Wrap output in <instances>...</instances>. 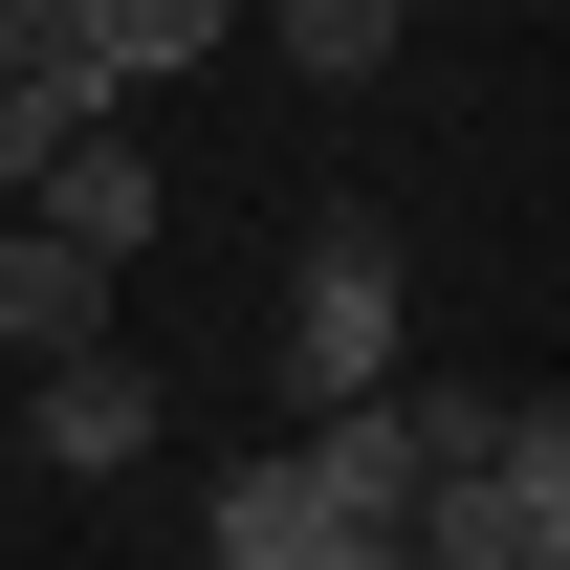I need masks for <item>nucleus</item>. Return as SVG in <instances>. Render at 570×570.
Returning <instances> with one entry per match:
<instances>
[{"instance_id": "39448f33", "label": "nucleus", "mask_w": 570, "mask_h": 570, "mask_svg": "<svg viewBox=\"0 0 570 570\" xmlns=\"http://www.w3.org/2000/svg\"><path fill=\"white\" fill-rule=\"evenodd\" d=\"M88 110H110V88H88L67 0H0V198H22V176H45V154H67Z\"/></svg>"}, {"instance_id": "f03ea898", "label": "nucleus", "mask_w": 570, "mask_h": 570, "mask_svg": "<svg viewBox=\"0 0 570 570\" xmlns=\"http://www.w3.org/2000/svg\"><path fill=\"white\" fill-rule=\"evenodd\" d=\"M395 307H417V264H395V219H330V242L285 264V395H307V417H352V395H395Z\"/></svg>"}, {"instance_id": "f257e3e1", "label": "nucleus", "mask_w": 570, "mask_h": 570, "mask_svg": "<svg viewBox=\"0 0 570 570\" xmlns=\"http://www.w3.org/2000/svg\"><path fill=\"white\" fill-rule=\"evenodd\" d=\"M395 549L417 570H570V439H549V395H527L483 461H439V483L395 504Z\"/></svg>"}, {"instance_id": "6e6552de", "label": "nucleus", "mask_w": 570, "mask_h": 570, "mask_svg": "<svg viewBox=\"0 0 570 570\" xmlns=\"http://www.w3.org/2000/svg\"><path fill=\"white\" fill-rule=\"evenodd\" d=\"M0 352H22V373H45V352H110V264L45 242V219H0Z\"/></svg>"}, {"instance_id": "423d86ee", "label": "nucleus", "mask_w": 570, "mask_h": 570, "mask_svg": "<svg viewBox=\"0 0 570 570\" xmlns=\"http://www.w3.org/2000/svg\"><path fill=\"white\" fill-rule=\"evenodd\" d=\"M67 45H88V88L132 110V88H198L219 45H242V0H67Z\"/></svg>"}, {"instance_id": "1a4fd4ad", "label": "nucleus", "mask_w": 570, "mask_h": 570, "mask_svg": "<svg viewBox=\"0 0 570 570\" xmlns=\"http://www.w3.org/2000/svg\"><path fill=\"white\" fill-rule=\"evenodd\" d=\"M264 45L307 88H373V67H395V0H264Z\"/></svg>"}, {"instance_id": "7ed1b4c3", "label": "nucleus", "mask_w": 570, "mask_h": 570, "mask_svg": "<svg viewBox=\"0 0 570 570\" xmlns=\"http://www.w3.org/2000/svg\"><path fill=\"white\" fill-rule=\"evenodd\" d=\"M352 527H373V504L330 483L307 439H285V461H219V504H198V570H330Z\"/></svg>"}, {"instance_id": "9b49d317", "label": "nucleus", "mask_w": 570, "mask_h": 570, "mask_svg": "<svg viewBox=\"0 0 570 570\" xmlns=\"http://www.w3.org/2000/svg\"><path fill=\"white\" fill-rule=\"evenodd\" d=\"M330 570H417V549H395V527H352V549H330Z\"/></svg>"}, {"instance_id": "9d476101", "label": "nucleus", "mask_w": 570, "mask_h": 570, "mask_svg": "<svg viewBox=\"0 0 570 570\" xmlns=\"http://www.w3.org/2000/svg\"><path fill=\"white\" fill-rule=\"evenodd\" d=\"M395 439H417V483H439V461H483V439H504V395H461V373H417V395H395Z\"/></svg>"}, {"instance_id": "0eeeda50", "label": "nucleus", "mask_w": 570, "mask_h": 570, "mask_svg": "<svg viewBox=\"0 0 570 570\" xmlns=\"http://www.w3.org/2000/svg\"><path fill=\"white\" fill-rule=\"evenodd\" d=\"M22 219H45V242H88V264H132V242H154V154L110 132V110H88V132L45 154V176H22Z\"/></svg>"}, {"instance_id": "20e7f679", "label": "nucleus", "mask_w": 570, "mask_h": 570, "mask_svg": "<svg viewBox=\"0 0 570 570\" xmlns=\"http://www.w3.org/2000/svg\"><path fill=\"white\" fill-rule=\"evenodd\" d=\"M154 417H176V395H154L132 352H45V373H22V461H67V483H132Z\"/></svg>"}]
</instances>
